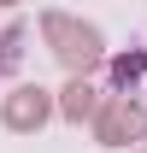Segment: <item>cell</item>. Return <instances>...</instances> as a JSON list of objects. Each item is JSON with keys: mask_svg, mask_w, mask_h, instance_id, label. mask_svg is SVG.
Listing matches in <instances>:
<instances>
[{"mask_svg": "<svg viewBox=\"0 0 147 153\" xmlns=\"http://www.w3.org/2000/svg\"><path fill=\"white\" fill-rule=\"evenodd\" d=\"M47 118H53V94H47V88H36V82L12 88V94H6V106H0V124H6V130H41Z\"/></svg>", "mask_w": 147, "mask_h": 153, "instance_id": "7a4b0ae2", "label": "cell"}, {"mask_svg": "<svg viewBox=\"0 0 147 153\" xmlns=\"http://www.w3.org/2000/svg\"><path fill=\"white\" fill-rule=\"evenodd\" d=\"M59 112H65V118H88V112H94V88L82 82V76L65 88V106H59Z\"/></svg>", "mask_w": 147, "mask_h": 153, "instance_id": "277c9868", "label": "cell"}, {"mask_svg": "<svg viewBox=\"0 0 147 153\" xmlns=\"http://www.w3.org/2000/svg\"><path fill=\"white\" fill-rule=\"evenodd\" d=\"M0 6H12V0H0Z\"/></svg>", "mask_w": 147, "mask_h": 153, "instance_id": "5b68a950", "label": "cell"}, {"mask_svg": "<svg viewBox=\"0 0 147 153\" xmlns=\"http://www.w3.org/2000/svg\"><path fill=\"white\" fill-rule=\"evenodd\" d=\"M135 130H141V112H135L129 100H112L106 112H100V141H106V147H118V141L135 135Z\"/></svg>", "mask_w": 147, "mask_h": 153, "instance_id": "3957f363", "label": "cell"}, {"mask_svg": "<svg viewBox=\"0 0 147 153\" xmlns=\"http://www.w3.org/2000/svg\"><path fill=\"white\" fill-rule=\"evenodd\" d=\"M41 30H47L53 53L65 59L71 71H88L94 59H100V30H94V24H76V18H65V12H47Z\"/></svg>", "mask_w": 147, "mask_h": 153, "instance_id": "6da1fadb", "label": "cell"}]
</instances>
